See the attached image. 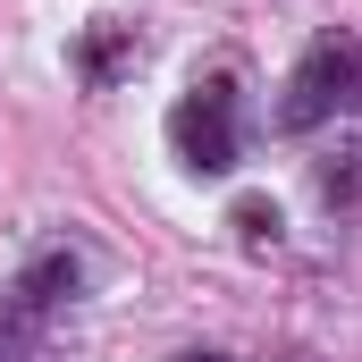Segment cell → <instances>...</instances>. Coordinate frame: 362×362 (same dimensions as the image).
Segmentation results:
<instances>
[{"label": "cell", "mask_w": 362, "mask_h": 362, "mask_svg": "<svg viewBox=\"0 0 362 362\" xmlns=\"http://www.w3.org/2000/svg\"><path fill=\"white\" fill-rule=\"evenodd\" d=\"M354 101H362V42L354 34H320V42L295 59L278 118H286V127H320V118H346Z\"/></svg>", "instance_id": "obj_1"}, {"label": "cell", "mask_w": 362, "mask_h": 362, "mask_svg": "<svg viewBox=\"0 0 362 362\" xmlns=\"http://www.w3.org/2000/svg\"><path fill=\"white\" fill-rule=\"evenodd\" d=\"M169 144H177V160L194 177H228V169H236V85H228V76L194 85L177 110H169Z\"/></svg>", "instance_id": "obj_2"}, {"label": "cell", "mask_w": 362, "mask_h": 362, "mask_svg": "<svg viewBox=\"0 0 362 362\" xmlns=\"http://www.w3.org/2000/svg\"><path fill=\"white\" fill-rule=\"evenodd\" d=\"M135 51H144V42H135V25H93L85 42H76V68H85L93 85H110V76H127V68H135Z\"/></svg>", "instance_id": "obj_3"}, {"label": "cell", "mask_w": 362, "mask_h": 362, "mask_svg": "<svg viewBox=\"0 0 362 362\" xmlns=\"http://www.w3.org/2000/svg\"><path fill=\"white\" fill-rule=\"evenodd\" d=\"M76 286H85V262H76V253H42V262L25 270V286H17V295L42 312V303H59V295H76Z\"/></svg>", "instance_id": "obj_4"}, {"label": "cell", "mask_w": 362, "mask_h": 362, "mask_svg": "<svg viewBox=\"0 0 362 362\" xmlns=\"http://www.w3.org/2000/svg\"><path fill=\"white\" fill-rule=\"evenodd\" d=\"M228 228H236V245H245V253H270L286 219H278V202H270V194H245V202L228 211Z\"/></svg>", "instance_id": "obj_5"}, {"label": "cell", "mask_w": 362, "mask_h": 362, "mask_svg": "<svg viewBox=\"0 0 362 362\" xmlns=\"http://www.w3.org/2000/svg\"><path fill=\"white\" fill-rule=\"evenodd\" d=\"M185 362H228V354H185Z\"/></svg>", "instance_id": "obj_6"}]
</instances>
